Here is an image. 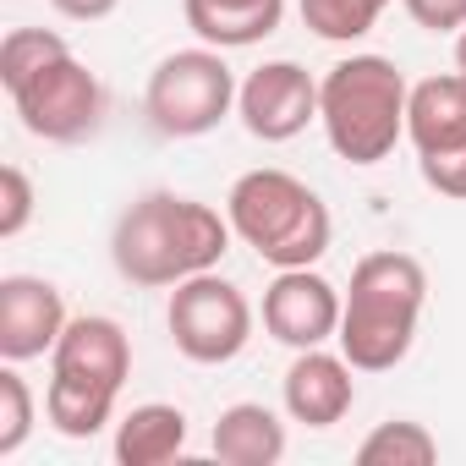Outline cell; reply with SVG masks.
Returning <instances> with one entry per match:
<instances>
[{"mask_svg":"<svg viewBox=\"0 0 466 466\" xmlns=\"http://www.w3.org/2000/svg\"><path fill=\"white\" fill-rule=\"evenodd\" d=\"M12 105L23 127L45 143H83L105 121V83L66 50L45 72H34L23 88H12Z\"/></svg>","mask_w":466,"mask_h":466,"instance_id":"obj_8","label":"cell"},{"mask_svg":"<svg viewBox=\"0 0 466 466\" xmlns=\"http://www.w3.org/2000/svg\"><path fill=\"white\" fill-rule=\"evenodd\" d=\"M237 116L258 143H291L319 121V77L297 61H264L237 88Z\"/></svg>","mask_w":466,"mask_h":466,"instance_id":"obj_9","label":"cell"},{"mask_svg":"<svg viewBox=\"0 0 466 466\" xmlns=\"http://www.w3.org/2000/svg\"><path fill=\"white\" fill-rule=\"evenodd\" d=\"M230 219L198 198L181 192H143L121 208L110 230V258L116 275L143 291H170L203 269H219L230 253Z\"/></svg>","mask_w":466,"mask_h":466,"instance_id":"obj_1","label":"cell"},{"mask_svg":"<svg viewBox=\"0 0 466 466\" xmlns=\"http://www.w3.org/2000/svg\"><path fill=\"white\" fill-rule=\"evenodd\" d=\"M225 219L237 230V242H248L264 264L275 269H308L329 253L335 219L329 203L291 170H248L230 181L225 192Z\"/></svg>","mask_w":466,"mask_h":466,"instance_id":"obj_4","label":"cell"},{"mask_svg":"<svg viewBox=\"0 0 466 466\" xmlns=\"http://www.w3.org/2000/svg\"><path fill=\"white\" fill-rule=\"evenodd\" d=\"M351 373L357 368L346 357L324 351V346L297 351V362L286 368V384H280L291 422H302V428H335L351 411V400H357V379Z\"/></svg>","mask_w":466,"mask_h":466,"instance_id":"obj_12","label":"cell"},{"mask_svg":"<svg viewBox=\"0 0 466 466\" xmlns=\"http://www.w3.org/2000/svg\"><path fill=\"white\" fill-rule=\"evenodd\" d=\"M406 137L422 154H450L466 143V77L461 72H439V77H422L411 83V99H406Z\"/></svg>","mask_w":466,"mask_h":466,"instance_id":"obj_13","label":"cell"},{"mask_svg":"<svg viewBox=\"0 0 466 466\" xmlns=\"http://www.w3.org/2000/svg\"><path fill=\"white\" fill-rule=\"evenodd\" d=\"M50 6H56L61 17H72V23H105L121 0H50Z\"/></svg>","mask_w":466,"mask_h":466,"instance_id":"obj_24","label":"cell"},{"mask_svg":"<svg viewBox=\"0 0 466 466\" xmlns=\"http://www.w3.org/2000/svg\"><path fill=\"white\" fill-rule=\"evenodd\" d=\"M400 6L428 34H461L466 28V0H400Z\"/></svg>","mask_w":466,"mask_h":466,"instance_id":"obj_23","label":"cell"},{"mask_svg":"<svg viewBox=\"0 0 466 466\" xmlns=\"http://www.w3.org/2000/svg\"><path fill=\"white\" fill-rule=\"evenodd\" d=\"M286 455V422L264 400H237L214 422V461L225 466H275Z\"/></svg>","mask_w":466,"mask_h":466,"instance_id":"obj_15","label":"cell"},{"mask_svg":"<svg viewBox=\"0 0 466 466\" xmlns=\"http://www.w3.org/2000/svg\"><path fill=\"white\" fill-rule=\"evenodd\" d=\"M181 17L198 34V45L248 50V45H264L280 28L286 0H181Z\"/></svg>","mask_w":466,"mask_h":466,"instance_id":"obj_14","label":"cell"},{"mask_svg":"<svg viewBox=\"0 0 466 466\" xmlns=\"http://www.w3.org/2000/svg\"><path fill=\"white\" fill-rule=\"evenodd\" d=\"M237 72L225 66V50L214 45H192L165 56L148 72L143 88V116L159 137H203L214 132L230 110H237Z\"/></svg>","mask_w":466,"mask_h":466,"instance_id":"obj_6","label":"cell"},{"mask_svg":"<svg viewBox=\"0 0 466 466\" xmlns=\"http://www.w3.org/2000/svg\"><path fill=\"white\" fill-rule=\"evenodd\" d=\"M422 302H428V275L411 253H395V248L362 253L351 269V291L335 335L340 357L357 373H390L395 362H406L417 340Z\"/></svg>","mask_w":466,"mask_h":466,"instance_id":"obj_2","label":"cell"},{"mask_svg":"<svg viewBox=\"0 0 466 466\" xmlns=\"http://www.w3.org/2000/svg\"><path fill=\"white\" fill-rule=\"evenodd\" d=\"M34 219V181L23 176V165H6L0 170V237H23Z\"/></svg>","mask_w":466,"mask_h":466,"instance_id":"obj_21","label":"cell"},{"mask_svg":"<svg viewBox=\"0 0 466 466\" xmlns=\"http://www.w3.org/2000/svg\"><path fill=\"white\" fill-rule=\"evenodd\" d=\"M390 0H302V23L324 45H357L379 28Z\"/></svg>","mask_w":466,"mask_h":466,"instance_id":"obj_18","label":"cell"},{"mask_svg":"<svg viewBox=\"0 0 466 466\" xmlns=\"http://www.w3.org/2000/svg\"><path fill=\"white\" fill-rule=\"evenodd\" d=\"M66 302L50 280L39 275H6L0 280V357L6 362H34L56 351L66 329Z\"/></svg>","mask_w":466,"mask_h":466,"instance_id":"obj_11","label":"cell"},{"mask_svg":"<svg viewBox=\"0 0 466 466\" xmlns=\"http://www.w3.org/2000/svg\"><path fill=\"white\" fill-rule=\"evenodd\" d=\"M411 83L390 56H346L319 77V127L346 165H379L406 137Z\"/></svg>","mask_w":466,"mask_h":466,"instance_id":"obj_5","label":"cell"},{"mask_svg":"<svg viewBox=\"0 0 466 466\" xmlns=\"http://www.w3.org/2000/svg\"><path fill=\"white\" fill-rule=\"evenodd\" d=\"M417 170H422V181H428L439 198H455V203L466 198V143L450 148V154H422Z\"/></svg>","mask_w":466,"mask_h":466,"instance_id":"obj_22","label":"cell"},{"mask_svg":"<svg viewBox=\"0 0 466 466\" xmlns=\"http://www.w3.org/2000/svg\"><path fill=\"white\" fill-rule=\"evenodd\" d=\"M340 313H346V297L313 264L308 269H280L269 280V291H264V329H269V340H280L291 351L335 340Z\"/></svg>","mask_w":466,"mask_h":466,"instance_id":"obj_10","label":"cell"},{"mask_svg":"<svg viewBox=\"0 0 466 466\" xmlns=\"http://www.w3.org/2000/svg\"><path fill=\"white\" fill-rule=\"evenodd\" d=\"M132 379V340L116 319L83 313L61 329L50 351V390H45V422L61 439H94L116 422L121 384Z\"/></svg>","mask_w":466,"mask_h":466,"instance_id":"obj_3","label":"cell"},{"mask_svg":"<svg viewBox=\"0 0 466 466\" xmlns=\"http://www.w3.org/2000/svg\"><path fill=\"white\" fill-rule=\"evenodd\" d=\"M28 433H34V390L17 373V362H6L0 368V461L17 455Z\"/></svg>","mask_w":466,"mask_h":466,"instance_id":"obj_20","label":"cell"},{"mask_svg":"<svg viewBox=\"0 0 466 466\" xmlns=\"http://www.w3.org/2000/svg\"><path fill=\"white\" fill-rule=\"evenodd\" d=\"M61 56H66L61 34H50V28H12L6 39H0V83H6V94H12L34 72H45L50 61H61Z\"/></svg>","mask_w":466,"mask_h":466,"instance_id":"obj_19","label":"cell"},{"mask_svg":"<svg viewBox=\"0 0 466 466\" xmlns=\"http://www.w3.org/2000/svg\"><path fill=\"white\" fill-rule=\"evenodd\" d=\"M165 329L176 340V351L198 368H219L237 362L253 340V302L242 297L237 280H225L214 269L170 286V308H165Z\"/></svg>","mask_w":466,"mask_h":466,"instance_id":"obj_7","label":"cell"},{"mask_svg":"<svg viewBox=\"0 0 466 466\" xmlns=\"http://www.w3.org/2000/svg\"><path fill=\"white\" fill-rule=\"evenodd\" d=\"M433 461H439V439L411 417L379 422L357 444V466H433Z\"/></svg>","mask_w":466,"mask_h":466,"instance_id":"obj_17","label":"cell"},{"mask_svg":"<svg viewBox=\"0 0 466 466\" xmlns=\"http://www.w3.org/2000/svg\"><path fill=\"white\" fill-rule=\"evenodd\" d=\"M181 450H187V411L181 406L148 400L116 422V461L121 466H165Z\"/></svg>","mask_w":466,"mask_h":466,"instance_id":"obj_16","label":"cell"},{"mask_svg":"<svg viewBox=\"0 0 466 466\" xmlns=\"http://www.w3.org/2000/svg\"><path fill=\"white\" fill-rule=\"evenodd\" d=\"M455 72H461V77H466V28H461V34H455Z\"/></svg>","mask_w":466,"mask_h":466,"instance_id":"obj_25","label":"cell"}]
</instances>
